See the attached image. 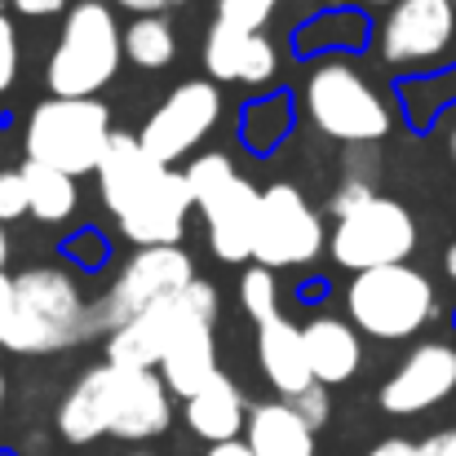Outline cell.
<instances>
[{"mask_svg":"<svg viewBox=\"0 0 456 456\" xmlns=\"http://www.w3.org/2000/svg\"><path fill=\"white\" fill-rule=\"evenodd\" d=\"M98 191H102V204L116 213L120 235L138 248L177 244L186 213L195 204L186 173L159 164L134 134L111 138V147L98 164Z\"/></svg>","mask_w":456,"mask_h":456,"instance_id":"6da1fadb","label":"cell"},{"mask_svg":"<svg viewBox=\"0 0 456 456\" xmlns=\"http://www.w3.org/2000/svg\"><path fill=\"white\" fill-rule=\"evenodd\" d=\"M173 421V390L159 372L98 363L89 368L58 408V430L67 444H94L102 435L116 439H155Z\"/></svg>","mask_w":456,"mask_h":456,"instance_id":"7a4b0ae2","label":"cell"},{"mask_svg":"<svg viewBox=\"0 0 456 456\" xmlns=\"http://www.w3.org/2000/svg\"><path fill=\"white\" fill-rule=\"evenodd\" d=\"M89 305L76 280L58 266H31L13 275V310L0 328V346L13 354H53L89 337Z\"/></svg>","mask_w":456,"mask_h":456,"instance_id":"3957f363","label":"cell"},{"mask_svg":"<svg viewBox=\"0 0 456 456\" xmlns=\"http://www.w3.org/2000/svg\"><path fill=\"white\" fill-rule=\"evenodd\" d=\"M120 62H125V31L116 27L111 4L80 0L62 18L45 80H49L53 98H94L98 89H107L116 80Z\"/></svg>","mask_w":456,"mask_h":456,"instance_id":"277c9868","label":"cell"},{"mask_svg":"<svg viewBox=\"0 0 456 456\" xmlns=\"http://www.w3.org/2000/svg\"><path fill=\"white\" fill-rule=\"evenodd\" d=\"M186 182L195 191V208L204 213L213 257L217 262H248L253 235H257V213H262V191L217 151L195 155L186 164Z\"/></svg>","mask_w":456,"mask_h":456,"instance_id":"5b68a950","label":"cell"},{"mask_svg":"<svg viewBox=\"0 0 456 456\" xmlns=\"http://www.w3.org/2000/svg\"><path fill=\"white\" fill-rule=\"evenodd\" d=\"M111 111L98 98H45L27 120V159L62 168L71 177L98 173L111 147Z\"/></svg>","mask_w":456,"mask_h":456,"instance_id":"8992f818","label":"cell"},{"mask_svg":"<svg viewBox=\"0 0 456 456\" xmlns=\"http://www.w3.org/2000/svg\"><path fill=\"white\" fill-rule=\"evenodd\" d=\"M346 310L359 332L377 341H403L435 319L439 302H435V284L408 262H399V266L359 271L346 289Z\"/></svg>","mask_w":456,"mask_h":456,"instance_id":"52a82bcc","label":"cell"},{"mask_svg":"<svg viewBox=\"0 0 456 456\" xmlns=\"http://www.w3.org/2000/svg\"><path fill=\"white\" fill-rule=\"evenodd\" d=\"M305 111L319 134L337 142H381L390 134V107L386 98L350 67V62H319L305 80Z\"/></svg>","mask_w":456,"mask_h":456,"instance_id":"ba28073f","label":"cell"},{"mask_svg":"<svg viewBox=\"0 0 456 456\" xmlns=\"http://www.w3.org/2000/svg\"><path fill=\"white\" fill-rule=\"evenodd\" d=\"M332 262L346 271H377V266H399L417 248V217L386 195H372L363 208L337 217L332 226Z\"/></svg>","mask_w":456,"mask_h":456,"instance_id":"9c48e42d","label":"cell"},{"mask_svg":"<svg viewBox=\"0 0 456 456\" xmlns=\"http://www.w3.org/2000/svg\"><path fill=\"white\" fill-rule=\"evenodd\" d=\"M191 280H200V275H195V262H191V253H182L177 244L138 248V253L125 262V271L116 275V284L107 289V297L98 305H89V328L111 337L120 323H129L134 314L151 310L155 302L182 293Z\"/></svg>","mask_w":456,"mask_h":456,"instance_id":"30bf717a","label":"cell"},{"mask_svg":"<svg viewBox=\"0 0 456 456\" xmlns=\"http://www.w3.org/2000/svg\"><path fill=\"white\" fill-rule=\"evenodd\" d=\"M191 319H208L217 323V289L208 280H191L182 293L155 302L151 310L134 314L129 323H120L107 337V363L116 368H142V372H159V359L168 350V341L177 337L182 323Z\"/></svg>","mask_w":456,"mask_h":456,"instance_id":"8fae6325","label":"cell"},{"mask_svg":"<svg viewBox=\"0 0 456 456\" xmlns=\"http://www.w3.org/2000/svg\"><path fill=\"white\" fill-rule=\"evenodd\" d=\"M319 253H323V222L310 208V200L289 182L266 186L253 235V262L280 271V266H310Z\"/></svg>","mask_w":456,"mask_h":456,"instance_id":"7c38bea8","label":"cell"},{"mask_svg":"<svg viewBox=\"0 0 456 456\" xmlns=\"http://www.w3.org/2000/svg\"><path fill=\"white\" fill-rule=\"evenodd\" d=\"M222 116V94H217V80H186L177 85L159 107L151 111V120L142 125V147L159 159V164H173L186 151H195L213 125Z\"/></svg>","mask_w":456,"mask_h":456,"instance_id":"4fadbf2b","label":"cell"},{"mask_svg":"<svg viewBox=\"0 0 456 456\" xmlns=\"http://www.w3.org/2000/svg\"><path fill=\"white\" fill-rule=\"evenodd\" d=\"M456 0H399L381 22V58L390 67H421L452 49Z\"/></svg>","mask_w":456,"mask_h":456,"instance_id":"5bb4252c","label":"cell"},{"mask_svg":"<svg viewBox=\"0 0 456 456\" xmlns=\"http://www.w3.org/2000/svg\"><path fill=\"white\" fill-rule=\"evenodd\" d=\"M456 395V346L452 341H421L381 386V408L390 417H417Z\"/></svg>","mask_w":456,"mask_h":456,"instance_id":"9a60e30c","label":"cell"},{"mask_svg":"<svg viewBox=\"0 0 456 456\" xmlns=\"http://www.w3.org/2000/svg\"><path fill=\"white\" fill-rule=\"evenodd\" d=\"M204 71L222 85H271L280 71V49L262 31L213 22L204 40Z\"/></svg>","mask_w":456,"mask_h":456,"instance_id":"2e32d148","label":"cell"},{"mask_svg":"<svg viewBox=\"0 0 456 456\" xmlns=\"http://www.w3.org/2000/svg\"><path fill=\"white\" fill-rule=\"evenodd\" d=\"M257 363L284 399H297L302 390L314 386L310 354H305V332L284 314L257 323Z\"/></svg>","mask_w":456,"mask_h":456,"instance_id":"e0dca14e","label":"cell"},{"mask_svg":"<svg viewBox=\"0 0 456 456\" xmlns=\"http://www.w3.org/2000/svg\"><path fill=\"white\" fill-rule=\"evenodd\" d=\"M217 341H213V323L208 319H191L177 328V337L168 341L164 359H159V377L173 395L191 399L200 395L213 377H217Z\"/></svg>","mask_w":456,"mask_h":456,"instance_id":"ac0fdd59","label":"cell"},{"mask_svg":"<svg viewBox=\"0 0 456 456\" xmlns=\"http://www.w3.org/2000/svg\"><path fill=\"white\" fill-rule=\"evenodd\" d=\"M305 332V354H310V372L319 386H341L359 372V328L346 323V319H332V314H319L302 323Z\"/></svg>","mask_w":456,"mask_h":456,"instance_id":"d6986e66","label":"cell"},{"mask_svg":"<svg viewBox=\"0 0 456 456\" xmlns=\"http://www.w3.org/2000/svg\"><path fill=\"white\" fill-rule=\"evenodd\" d=\"M244 444L253 448V456H314V426L289 399L257 403L248 412Z\"/></svg>","mask_w":456,"mask_h":456,"instance_id":"ffe728a7","label":"cell"},{"mask_svg":"<svg viewBox=\"0 0 456 456\" xmlns=\"http://www.w3.org/2000/svg\"><path fill=\"white\" fill-rule=\"evenodd\" d=\"M248 412H253V408L244 403L240 386H235L226 372H217L200 395L186 399V421H191V430H195L200 439H208V444H231V439H240L244 426H248Z\"/></svg>","mask_w":456,"mask_h":456,"instance_id":"44dd1931","label":"cell"},{"mask_svg":"<svg viewBox=\"0 0 456 456\" xmlns=\"http://www.w3.org/2000/svg\"><path fill=\"white\" fill-rule=\"evenodd\" d=\"M22 177H27V195H31V217L36 222H49L53 226V222H67L76 213V177L71 173L27 159L22 164Z\"/></svg>","mask_w":456,"mask_h":456,"instance_id":"7402d4cb","label":"cell"},{"mask_svg":"<svg viewBox=\"0 0 456 456\" xmlns=\"http://www.w3.org/2000/svg\"><path fill=\"white\" fill-rule=\"evenodd\" d=\"M125 58L138 62L142 71H159L177 58V31L159 18V13H147L138 18L129 31H125Z\"/></svg>","mask_w":456,"mask_h":456,"instance_id":"603a6c76","label":"cell"},{"mask_svg":"<svg viewBox=\"0 0 456 456\" xmlns=\"http://www.w3.org/2000/svg\"><path fill=\"white\" fill-rule=\"evenodd\" d=\"M240 302H244V314L253 323H266L280 314V284H275V271L271 266H248L244 280H240Z\"/></svg>","mask_w":456,"mask_h":456,"instance_id":"cb8c5ba5","label":"cell"},{"mask_svg":"<svg viewBox=\"0 0 456 456\" xmlns=\"http://www.w3.org/2000/svg\"><path fill=\"white\" fill-rule=\"evenodd\" d=\"M284 107H289L284 98L262 102V107H248L244 138H248V147H253V151H271V147L284 138V129H289V111H284Z\"/></svg>","mask_w":456,"mask_h":456,"instance_id":"d4e9b609","label":"cell"},{"mask_svg":"<svg viewBox=\"0 0 456 456\" xmlns=\"http://www.w3.org/2000/svg\"><path fill=\"white\" fill-rule=\"evenodd\" d=\"M368 456H456V426L435 430V435L421 439V444H412V439H386V444H377Z\"/></svg>","mask_w":456,"mask_h":456,"instance_id":"484cf974","label":"cell"},{"mask_svg":"<svg viewBox=\"0 0 456 456\" xmlns=\"http://www.w3.org/2000/svg\"><path fill=\"white\" fill-rule=\"evenodd\" d=\"M280 0H217V22L240 27V31H262L271 22Z\"/></svg>","mask_w":456,"mask_h":456,"instance_id":"4316f807","label":"cell"},{"mask_svg":"<svg viewBox=\"0 0 456 456\" xmlns=\"http://www.w3.org/2000/svg\"><path fill=\"white\" fill-rule=\"evenodd\" d=\"M31 213V195H27V177L22 168H0V222H18Z\"/></svg>","mask_w":456,"mask_h":456,"instance_id":"83f0119b","label":"cell"},{"mask_svg":"<svg viewBox=\"0 0 456 456\" xmlns=\"http://www.w3.org/2000/svg\"><path fill=\"white\" fill-rule=\"evenodd\" d=\"M18 80V27L0 9V94Z\"/></svg>","mask_w":456,"mask_h":456,"instance_id":"f1b7e54d","label":"cell"},{"mask_svg":"<svg viewBox=\"0 0 456 456\" xmlns=\"http://www.w3.org/2000/svg\"><path fill=\"white\" fill-rule=\"evenodd\" d=\"M372 195H377L372 182H363V177H346V182L337 186V195H332V217H346V213L363 208Z\"/></svg>","mask_w":456,"mask_h":456,"instance_id":"f546056e","label":"cell"},{"mask_svg":"<svg viewBox=\"0 0 456 456\" xmlns=\"http://www.w3.org/2000/svg\"><path fill=\"white\" fill-rule=\"evenodd\" d=\"M289 403H293V408L302 412V417L310 421V426H314V430H319V426L328 421V412H332V403H328V386H319V381H314L310 390H302L297 399H289Z\"/></svg>","mask_w":456,"mask_h":456,"instance_id":"4dcf8cb0","label":"cell"},{"mask_svg":"<svg viewBox=\"0 0 456 456\" xmlns=\"http://www.w3.org/2000/svg\"><path fill=\"white\" fill-rule=\"evenodd\" d=\"M13 9L27 13V18H53V13L67 9V0H13Z\"/></svg>","mask_w":456,"mask_h":456,"instance_id":"1f68e13d","label":"cell"},{"mask_svg":"<svg viewBox=\"0 0 456 456\" xmlns=\"http://www.w3.org/2000/svg\"><path fill=\"white\" fill-rule=\"evenodd\" d=\"M120 9H134L138 18H147V13H159V9H168L173 0H116Z\"/></svg>","mask_w":456,"mask_h":456,"instance_id":"d6a6232c","label":"cell"},{"mask_svg":"<svg viewBox=\"0 0 456 456\" xmlns=\"http://www.w3.org/2000/svg\"><path fill=\"white\" fill-rule=\"evenodd\" d=\"M9 310H13V280H9V275L0 271V328H4Z\"/></svg>","mask_w":456,"mask_h":456,"instance_id":"836d02e7","label":"cell"},{"mask_svg":"<svg viewBox=\"0 0 456 456\" xmlns=\"http://www.w3.org/2000/svg\"><path fill=\"white\" fill-rule=\"evenodd\" d=\"M204 456H253V448H248V444H240V439H231V444H213Z\"/></svg>","mask_w":456,"mask_h":456,"instance_id":"e575fe53","label":"cell"},{"mask_svg":"<svg viewBox=\"0 0 456 456\" xmlns=\"http://www.w3.org/2000/svg\"><path fill=\"white\" fill-rule=\"evenodd\" d=\"M444 271H448V280H456V244H448V253H444Z\"/></svg>","mask_w":456,"mask_h":456,"instance_id":"d590c367","label":"cell"},{"mask_svg":"<svg viewBox=\"0 0 456 456\" xmlns=\"http://www.w3.org/2000/svg\"><path fill=\"white\" fill-rule=\"evenodd\" d=\"M4 262H9V235H4V222H0V271H4Z\"/></svg>","mask_w":456,"mask_h":456,"instance_id":"8d00e7d4","label":"cell"},{"mask_svg":"<svg viewBox=\"0 0 456 456\" xmlns=\"http://www.w3.org/2000/svg\"><path fill=\"white\" fill-rule=\"evenodd\" d=\"M363 4H399V0H363Z\"/></svg>","mask_w":456,"mask_h":456,"instance_id":"74e56055","label":"cell"},{"mask_svg":"<svg viewBox=\"0 0 456 456\" xmlns=\"http://www.w3.org/2000/svg\"><path fill=\"white\" fill-rule=\"evenodd\" d=\"M0 408H4V372H0Z\"/></svg>","mask_w":456,"mask_h":456,"instance_id":"f35d334b","label":"cell"},{"mask_svg":"<svg viewBox=\"0 0 456 456\" xmlns=\"http://www.w3.org/2000/svg\"><path fill=\"white\" fill-rule=\"evenodd\" d=\"M452 155H456V134H452Z\"/></svg>","mask_w":456,"mask_h":456,"instance_id":"ab89813d","label":"cell"},{"mask_svg":"<svg viewBox=\"0 0 456 456\" xmlns=\"http://www.w3.org/2000/svg\"><path fill=\"white\" fill-rule=\"evenodd\" d=\"M134 456H147V452H134Z\"/></svg>","mask_w":456,"mask_h":456,"instance_id":"60d3db41","label":"cell"}]
</instances>
